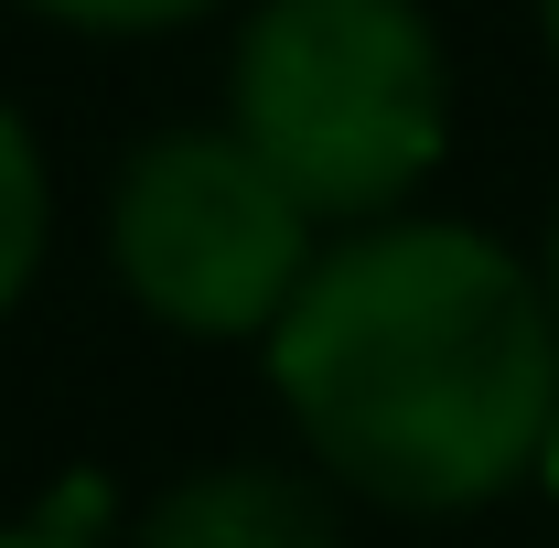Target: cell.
I'll return each instance as SVG.
<instances>
[{
    "mask_svg": "<svg viewBox=\"0 0 559 548\" xmlns=\"http://www.w3.org/2000/svg\"><path fill=\"white\" fill-rule=\"evenodd\" d=\"M0 548H97V538L66 527V516H22V527H0Z\"/></svg>",
    "mask_w": 559,
    "mask_h": 548,
    "instance_id": "7",
    "label": "cell"
},
{
    "mask_svg": "<svg viewBox=\"0 0 559 548\" xmlns=\"http://www.w3.org/2000/svg\"><path fill=\"white\" fill-rule=\"evenodd\" d=\"M259 366L312 474L388 516H474L549 474L559 301L495 226L419 205L334 226Z\"/></svg>",
    "mask_w": 559,
    "mask_h": 548,
    "instance_id": "1",
    "label": "cell"
},
{
    "mask_svg": "<svg viewBox=\"0 0 559 548\" xmlns=\"http://www.w3.org/2000/svg\"><path fill=\"white\" fill-rule=\"evenodd\" d=\"M538 44H549V65H559V0H538Z\"/></svg>",
    "mask_w": 559,
    "mask_h": 548,
    "instance_id": "8",
    "label": "cell"
},
{
    "mask_svg": "<svg viewBox=\"0 0 559 548\" xmlns=\"http://www.w3.org/2000/svg\"><path fill=\"white\" fill-rule=\"evenodd\" d=\"M33 22H66V33H97V44H140V33H183V22H215L226 0H11Z\"/></svg>",
    "mask_w": 559,
    "mask_h": 548,
    "instance_id": "6",
    "label": "cell"
},
{
    "mask_svg": "<svg viewBox=\"0 0 559 548\" xmlns=\"http://www.w3.org/2000/svg\"><path fill=\"white\" fill-rule=\"evenodd\" d=\"M226 130L334 226L409 215L452 151V55L419 0H259L226 55Z\"/></svg>",
    "mask_w": 559,
    "mask_h": 548,
    "instance_id": "2",
    "label": "cell"
},
{
    "mask_svg": "<svg viewBox=\"0 0 559 548\" xmlns=\"http://www.w3.org/2000/svg\"><path fill=\"white\" fill-rule=\"evenodd\" d=\"M130 548H345L312 463H205L140 505Z\"/></svg>",
    "mask_w": 559,
    "mask_h": 548,
    "instance_id": "4",
    "label": "cell"
},
{
    "mask_svg": "<svg viewBox=\"0 0 559 548\" xmlns=\"http://www.w3.org/2000/svg\"><path fill=\"white\" fill-rule=\"evenodd\" d=\"M44 259H55V162H44L33 119L0 97V323L33 301Z\"/></svg>",
    "mask_w": 559,
    "mask_h": 548,
    "instance_id": "5",
    "label": "cell"
},
{
    "mask_svg": "<svg viewBox=\"0 0 559 548\" xmlns=\"http://www.w3.org/2000/svg\"><path fill=\"white\" fill-rule=\"evenodd\" d=\"M538 270H549V301H559V215H549V259H538Z\"/></svg>",
    "mask_w": 559,
    "mask_h": 548,
    "instance_id": "9",
    "label": "cell"
},
{
    "mask_svg": "<svg viewBox=\"0 0 559 548\" xmlns=\"http://www.w3.org/2000/svg\"><path fill=\"white\" fill-rule=\"evenodd\" d=\"M312 259H323V215L226 119L140 140L108 183V279L162 334L259 344L290 312Z\"/></svg>",
    "mask_w": 559,
    "mask_h": 548,
    "instance_id": "3",
    "label": "cell"
}]
</instances>
